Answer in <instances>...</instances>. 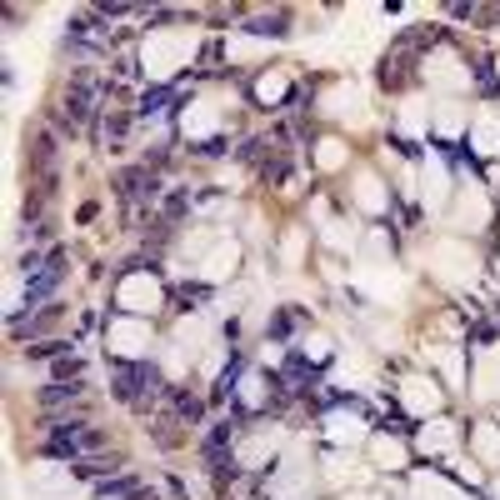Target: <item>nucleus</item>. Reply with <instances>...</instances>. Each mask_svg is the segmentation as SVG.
Returning <instances> with one entry per match:
<instances>
[{
  "label": "nucleus",
  "instance_id": "f257e3e1",
  "mask_svg": "<svg viewBox=\"0 0 500 500\" xmlns=\"http://www.w3.org/2000/svg\"><path fill=\"white\" fill-rule=\"evenodd\" d=\"M196 31H155L151 41H145V51H141V60H145V70H151L155 80H165V76H175V70L196 55Z\"/></svg>",
  "mask_w": 500,
  "mask_h": 500
},
{
  "label": "nucleus",
  "instance_id": "f03ea898",
  "mask_svg": "<svg viewBox=\"0 0 500 500\" xmlns=\"http://www.w3.org/2000/svg\"><path fill=\"white\" fill-rule=\"evenodd\" d=\"M431 271L450 285H470L476 271H480V261H476V250L460 245V240H435L431 245Z\"/></svg>",
  "mask_w": 500,
  "mask_h": 500
},
{
  "label": "nucleus",
  "instance_id": "7ed1b4c3",
  "mask_svg": "<svg viewBox=\"0 0 500 500\" xmlns=\"http://www.w3.org/2000/svg\"><path fill=\"white\" fill-rule=\"evenodd\" d=\"M271 495L275 500H305V495H310V456H305L301 446H295L291 456H285V466L275 470Z\"/></svg>",
  "mask_w": 500,
  "mask_h": 500
},
{
  "label": "nucleus",
  "instance_id": "20e7f679",
  "mask_svg": "<svg viewBox=\"0 0 500 500\" xmlns=\"http://www.w3.org/2000/svg\"><path fill=\"white\" fill-rule=\"evenodd\" d=\"M31 500H76V476L66 466H35L31 470Z\"/></svg>",
  "mask_w": 500,
  "mask_h": 500
},
{
  "label": "nucleus",
  "instance_id": "39448f33",
  "mask_svg": "<svg viewBox=\"0 0 500 500\" xmlns=\"http://www.w3.org/2000/svg\"><path fill=\"white\" fill-rule=\"evenodd\" d=\"M110 350L116 356H125V360H135V356H151V326L145 320H116L110 326Z\"/></svg>",
  "mask_w": 500,
  "mask_h": 500
},
{
  "label": "nucleus",
  "instance_id": "423d86ee",
  "mask_svg": "<svg viewBox=\"0 0 500 500\" xmlns=\"http://www.w3.org/2000/svg\"><path fill=\"white\" fill-rule=\"evenodd\" d=\"M401 405L411 415H421V421H431V415L440 411V385L425 381V375H411V381L401 385Z\"/></svg>",
  "mask_w": 500,
  "mask_h": 500
},
{
  "label": "nucleus",
  "instance_id": "0eeeda50",
  "mask_svg": "<svg viewBox=\"0 0 500 500\" xmlns=\"http://www.w3.org/2000/svg\"><path fill=\"white\" fill-rule=\"evenodd\" d=\"M356 281H360V291L375 295V301H401V295H405V275L391 271V265H366Z\"/></svg>",
  "mask_w": 500,
  "mask_h": 500
},
{
  "label": "nucleus",
  "instance_id": "6e6552de",
  "mask_svg": "<svg viewBox=\"0 0 500 500\" xmlns=\"http://www.w3.org/2000/svg\"><path fill=\"white\" fill-rule=\"evenodd\" d=\"M320 106H326L336 120L366 125V90H360V86H336V90H326V100H320Z\"/></svg>",
  "mask_w": 500,
  "mask_h": 500
},
{
  "label": "nucleus",
  "instance_id": "1a4fd4ad",
  "mask_svg": "<svg viewBox=\"0 0 500 500\" xmlns=\"http://www.w3.org/2000/svg\"><path fill=\"white\" fill-rule=\"evenodd\" d=\"M425 76H431V86H440V90H466L470 86V70L460 66L450 51H435L431 60H425Z\"/></svg>",
  "mask_w": 500,
  "mask_h": 500
},
{
  "label": "nucleus",
  "instance_id": "9d476101",
  "mask_svg": "<svg viewBox=\"0 0 500 500\" xmlns=\"http://www.w3.org/2000/svg\"><path fill=\"white\" fill-rule=\"evenodd\" d=\"M116 301L125 305V310H155V305H161V285H155L151 275H125Z\"/></svg>",
  "mask_w": 500,
  "mask_h": 500
},
{
  "label": "nucleus",
  "instance_id": "9b49d317",
  "mask_svg": "<svg viewBox=\"0 0 500 500\" xmlns=\"http://www.w3.org/2000/svg\"><path fill=\"white\" fill-rule=\"evenodd\" d=\"M421 196H425V206H431V210H446L450 171H446V161H440V155H431V161H425V171H421Z\"/></svg>",
  "mask_w": 500,
  "mask_h": 500
},
{
  "label": "nucleus",
  "instance_id": "f8f14e48",
  "mask_svg": "<svg viewBox=\"0 0 500 500\" xmlns=\"http://www.w3.org/2000/svg\"><path fill=\"white\" fill-rule=\"evenodd\" d=\"M486 220H490V200H486V190H480V185H466V190H460V200H456V226L480 230Z\"/></svg>",
  "mask_w": 500,
  "mask_h": 500
},
{
  "label": "nucleus",
  "instance_id": "ddd939ff",
  "mask_svg": "<svg viewBox=\"0 0 500 500\" xmlns=\"http://www.w3.org/2000/svg\"><path fill=\"white\" fill-rule=\"evenodd\" d=\"M236 265H240V245H236V240H216L210 255L200 261V275H206V281H226Z\"/></svg>",
  "mask_w": 500,
  "mask_h": 500
},
{
  "label": "nucleus",
  "instance_id": "4468645a",
  "mask_svg": "<svg viewBox=\"0 0 500 500\" xmlns=\"http://www.w3.org/2000/svg\"><path fill=\"white\" fill-rule=\"evenodd\" d=\"M281 446H285V435L275 431V425H271V431H261V435H250L245 446H240V466H250V470L265 466V460H271Z\"/></svg>",
  "mask_w": 500,
  "mask_h": 500
},
{
  "label": "nucleus",
  "instance_id": "2eb2a0df",
  "mask_svg": "<svg viewBox=\"0 0 500 500\" xmlns=\"http://www.w3.org/2000/svg\"><path fill=\"white\" fill-rule=\"evenodd\" d=\"M206 336H210V320H206V316H190V320H181V326H175V350H181V356H196V350H210V346H206Z\"/></svg>",
  "mask_w": 500,
  "mask_h": 500
},
{
  "label": "nucleus",
  "instance_id": "dca6fc26",
  "mask_svg": "<svg viewBox=\"0 0 500 500\" xmlns=\"http://www.w3.org/2000/svg\"><path fill=\"white\" fill-rule=\"evenodd\" d=\"M326 435H330V440H340V446H356L360 435H366V421L350 415V411H330L326 415Z\"/></svg>",
  "mask_w": 500,
  "mask_h": 500
},
{
  "label": "nucleus",
  "instance_id": "f3484780",
  "mask_svg": "<svg viewBox=\"0 0 500 500\" xmlns=\"http://www.w3.org/2000/svg\"><path fill=\"white\" fill-rule=\"evenodd\" d=\"M356 206L370 210V216H381V210H385V185H381V175H370V171L356 175Z\"/></svg>",
  "mask_w": 500,
  "mask_h": 500
},
{
  "label": "nucleus",
  "instance_id": "a211bd4d",
  "mask_svg": "<svg viewBox=\"0 0 500 500\" xmlns=\"http://www.w3.org/2000/svg\"><path fill=\"white\" fill-rule=\"evenodd\" d=\"M476 395H500V346L476 360Z\"/></svg>",
  "mask_w": 500,
  "mask_h": 500
},
{
  "label": "nucleus",
  "instance_id": "6ab92c4d",
  "mask_svg": "<svg viewBox=\"0 0 500 500\" xmlns=\"http://www.w3.org/2000/svg\"><path fill=\"white\" fill-rule=\"evenodd\" d=\"M450 446H456V425H450V421H425L421 450H431V456H446Z\"/></svg>",
  "mask_w": 500,
  "mask_h": 500
},
{
  "label": "nucleus",
  "instance_id": "aec40b11",
  "mask_svg": "<svg viewBox=\"0 0 500 500\" xmlns=\"http://www.w3.org/2000/svg\"><path fill=\"white\" fill-rule=\"evenodd\" d=\"M181 125H185V135H210L220 125V116H216V106H210V100H196V106L181 116Z\"/></svg>",
  "mask_w": 500,
  "mask_h": 500
},
{
  "label": "nucleus",
  "instance_id": "412c9836",
  "mask_svg": "<svg viewBox=\"0 0 500 500\" xmlns=\"http://www.w3.org/2000/svg\"><path fill=\"white\" fill-rule=\"evenodd\" d=\"M470 141H476L480 155H500V120H495V116H476V125H470Z\"/></svg>",
  "mask_w": 500,
  "mask_h": 500
},
{
  "label": "nucleus",
  "instance_id": "4be33fe9",
  "mask_svg": "<svg viewBox=\"0 0 500 500\" xmlns=\"http://www.w3.org/2000/svg\"><path fill=\"white\" fill-rule=\"evenodd\" d=\"M415 500H466V495H460L450 480H440V476L425 470V476H415Z\"/></svg>",
  "mask_w": 500,
  "mask_h": 500
},
{
  "label": "nucleus",
  "instance_id": "5701e85b",
  "mask_svg": "<svg viewBox=\"0 0 500 500\" xmlns=\"http://www.w3.org/2000/svg\"><path fill=\"white\" fill-rule=\"evenodd\" d=\"M326 245H330V250H356V245H360L356 226H346V220H330V216H326Z\"/></svg>",
  "mask_w": 500,
  "mask_h": 500
},
{
  "label": "nucleus",
  "instance_id": "b1692460",
  "mask_svg": "<svg viewBox=\"0 0 500 500\" xmlns=\"http://www.w3.org/2000/svg\"><path fill=\"white\" fill-rule=\"evenodd\" d=\"M370 450H375V460H381L385 470H401L405 466V446H401V440H391V435H381Z\"/></svg>",
  "mask_w": 500,
  "mask_h": 500
},
{
  "label": "nucleus",
  "instance_id": "393cba45",
  "mask_svg": "<svg viewBox=\"0 0 500 500\" xmlns=\"http://www.w3.org/2000/svg\"><path fill=\"white\" fill-rule=\"evenodd\" d=\"M435 131H440V135H460V131H466V110H460V106H435Z\"/></svg>",
  "mask_w": 500,
  "mask_h": 500
},
{
  "label": "nucleus",
  "instance_id": "a878e982",
  "mask_svg": "<svg viewBox=\"0 0 500 500\" xmlns=\"http://www.w3.org/2000/svg\"><path fill=\"white\" fill-rule=\"evenodd\" d=\"M476 450H480V460L500 466V431H495V425H480V431H476Z\"/></svg>",
  "mask_w": 500,
  "mask_h": 500
},
{
  "label": "nucleus",
  "instance_id": "bb28decb",
  "mask_svg": "<svg viewBox=\"0 0 500 500\" xmlns=\"http://www.w3.org/2000/svg\"><path fill=\"white\" fill-rule=\"evenodd\" d=\"M265 51H271V45L255 41V35H230V55H236V60H255V55H265Z\"/></svg>",
  "mask_w": 500,
  "mask_h": 500
},
{
  "label": "nucleus",
  "instance_id": "cd10ccee",
  "mask_svg": "<svg viewBox=\"0 0 500 500\" xmlns=\"http://www.w3.org/2000/svg\"><path fill=\"white\" fill-rule=\"evenodd\" d=\"M316 161H320V171H340V165H346V145H340V141H320Z\"/></svg>",
  "mask_w": 500,
  "mask_h": 500
},
{
  "label": "nucleus",
  "instance_id": "c85d7f7f",
  "mask_svg": "<svg viewBox=\"0 0 500 500\" xmlns=\"http://www.w3.org/2000/svg\"><path fill=\"white\" fill-rule=\"evenodd\" d=\"M326 476L336 480V486H346V480H360V470H356V460H350V456H330L326 460Z\"/></svg>",
  "mask_w": 500,
  "mask_h": 500
},
{
  "label": "nucleus",
  "instance_id": "c756f323",
  "mask_svg": "<svg viewBox=\"0 0 500 500\" xmlns=\"http://www.w3.org/2000/svg\"><path fill=\"white\" fill-rule=\"evenodd\" d=\"M301 250H305V230H285V240H281V261L291 265H301Z\"/></svg>",
  "mask_w": 500,
  "mask_h": 500
},
{
  "label": "nucleus",
  "instance_id": "7c9ffc66",
  "mask_svg": "<svg viewBox=\"0 0 500 500\" xmlns=\"http://www.w3.org/2000/svg\"><path fill=\"white\" fill-rule=\"evenodd\" d=\"M285 86H291V80H285V70H265L255 90H261V100H281V96H285Z\"/></svg>",
  "mask_w": 500,
  "mask_h": 500
},
{
  "label": "nucleus",
  "instance_id": "2f4dec72",
  "mask_svg": "<svg viewBox=\"0 0 500 500\" xmlns=\"http://www.w3.org/2000/svg\"><path fill=\"white\" fill-rule=\"evenodd\" d=\"M401 125H405L411 135L425 125V106H421V100H405V106H401Z\"/></svg>",
  "mask_w": 500,
  "mask_h": 500
},
{
  "label": "nucleus",
  "instance_id": "473e14b6",
  "mask_svg": "<svg viewBox=\"0 0 500 500\" xmlns=\"http://www.w3.org/2000/svg\"><path fill=\"white\" fill-rule=\"evenodd\" d=\"M240 401H245V405H261V401H265L261 375H245V381H240Z\"/></svg>",
  "mask_w": 500,
  "mask_h": 500
},
{
  "label": "nucleus",
  "instance_id": "72a5a7b5",
  "mask_svg": "<svg viewBox=\"0 0 500 500\" xmlns=\"http://www.w3.org/2000/svg\"><path fill=\"white\" fill-rule=\"evenodd\" d=\"M431 356L440 360V370H446L450 381H460V356H456V350H446V346H440V350H431Z\"/></svg>",
  "mask_w": 500,
  "mask_h": 500
},
{
  "label": "nucleus",
  "instance_id": "f704fd0d",
  "mask_svg": "<svg viewBox=\"0 0 500 500\" xmlns=\"http://www.w3.org/2000/svg\"><path fill=\"white\" fill-rule=\"evenodd\" d=\"M340 381H346V385H366V366H360V360L350 356L346 366H340Z\"/></svg>",
  "mask_w": 500,
  "mask_h": 500
},
{
  "label": "nucleus",
  "instance_id": "c9c22d12",
  "mask_svg": "<svg viewBox=\"0 0 500 500\" xmlns=\"http://www.w3.org/2000/svg\"><path fill=\"white\" fill-rule=\"evenodd\" d=\"M360 250H366V261H370V265H381V255H385V236H370Z\"/></svg>",
  "mask_w": 500,
  "mask_h": 500
},
{
  "label": "nucleus",
  "instance_id": "e433bc0d",
  "mask_svg": "<svg viewBox=\"0 0 500 500\" xmlns=\"http://www.w3.org/2000/svg\"><path fill=\"white\" fill-rule=\"evenodd\" d=\"M305 350H310V360H326L330 356V340L326 336H310V340H305Z\"/></svg>",
  "mask_w": 500,
  "mask_h": 500
},
{
  "label": "nucleus",
  "instance_id": "4c0bfd02",
  "mask_svg": "<svg viewBox=\"0 0 500 500\" xmlns=\"http://www.w3.org/2000/svg\"><path fill=\"white\" fill-rule=\"evenodd\" d=\"M200 366H206V375H216V370H220V346H210V356L200 360Z\"/></svg>",
  "mask_w": 500,
  "mask_h": 500
}]
</instances>
